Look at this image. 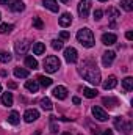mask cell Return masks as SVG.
I'll list each match as a JSON object with an SVG mask.
<instances>
[{
  "label": "cell",
  "instance_id": "3",
  "mask_svg": "<svg viewBox=\"0 0 133 135\" xmlns=\"http://www.w3.org/2000/svg\"><path fill=\"white\" fill-rule=\"evenodd\" d=\"M60 66H61V61H60V58L55 57V55H49V57L44 60V69H45V72H49V74L57 72V71L60 69Z\"/></svg>",
  "mask_w": 133,
  "mask_h": 135
},
{
  "label": "cell",
  "instance_id": "43",
  "mask_svg": "<svg viewBox=\"0 0 133 135\" xmlns=\"http://www.w3.org/2000/svg\"><path fill=\"white\" fill-rule=\"evenodd\" d=\"M0 93H2V85H0Z\"/></svg>",
  "mask_w": 133,
  "mask_h": 135
},
{
  "label": "cell",
  "instance_id": "13",
  "mask_svg": "<svg viewBox=\"0 0 133 135\" xmlns=\"http://www.w3.org/2000/svg\"><path fill=\"white\" fill-rule=\"evenodd\" d=\"M116 41H117V36L114 33H103L102 35V42L105 46H113Z\"/></svg>",
  "mask_w": 133,
  "mask_h": 135
},
{
  "label": "cell",
  "instance_id": "33",
  "mask_svg": "<svg viewBox=\"0 0 133 135\" xmlns=\"http://www.w3.org/2000/svg\"><path fill=\"white\" fill-rule=\"evenodd\" d=\"M33 27L38 28V30H42V28H44V22H42L39 17H33Z\"/></svg>",
  "mask_w": 133,
  "mask_h": 135
},
{
  "label": "cell",
  "instance_id": "28",
  "mask_svg": "<svg viewBox=\"0 0 133 135\" xmlns=\"http://www.w3.org/2000/svg\"><path fill=\"white\" fill-rule=\"evenodd\" d=\"M11 54L9 52H5V50H2L0 52V63H9L11 61Z\"/></svg>",
  "mask_w": 133,
  "mask_h": 135
},
{
  "label": "cell",
  "instance_id": "11",
  "mask_svg": "<svg viewBox=\"0 0 133 135\" xmlns=\"http://www.w3.org/2000/svg\"><path fill=\"white\" fill-rule=\"evenodd\" d=\"M39 118V112L38 110H34V108H28L25 113H24V119H25V123H33Z\"/></svg>",
  "mask_w": 133,
  "mask_h": 135
},
{
  "label": "cell",
  "instance_id": "15",
  "mask_svg": "<svg viewBox=\"0 0 133 135\" xmlns=\"http://www.w3.org/2000/svg\"><path fill=\"white\" fill-rule=\"evenodd\" d=\"M9 9H11V11H14V13H21V11H24V9H25V3H24L22 0L11 2V3H9Z\"/></svg>",
  "mask_w": 133,
  "mask_h": 135
},
{
  "label": "cell",
  "instance_id": "32",
  "mask_svg": "<svg viewBox=\"0 0 133 135\" xmlns=\"http://www.w3.org/2000/svg\"><path fill=\"white\" fill-rule=\"evenodd\" d=\"M52 47L55 50H61L63 49V39H53L52 41Z\"/></svg>",
  "mask_w": 133,
  "mask_h": 135
},
{
  "label": "cell",
  "instance_id": "36",
  "mask_svg": "<svg viewBox=\"0 0 133 135\" xmlns=\"http://www.w3.org/2000/svg\"><path fill=\"white\" fill-rule=\"evenodd\" d=\"M11 2H13V0H0V5H5V6H8Z\"/></svg>",
  "mask_w": 133,
  "mask_h": 135
},
{
  "label": "cell",
  "instance_id": "34",
  "mask_svg": "<svg viewBox=\"0 0 133 135\" xmlns=\"http://www.w3.org/2000/svg\"><path fill=\"white\" fill-rule=\"evenodd\" d=\"M102 14H103L102 9H96V11H94V19H96V21H100V19H102Z\"/></svg>",
  "mask_w": 133,
  "mask_h": 135
},
{
  "label": "cell",
  "instance_id": "1",
  "mask_svg": "<svg viewBox=\"0 0 133 135\" xmlns=\"http://www.w3.org/2000/svg\"><path fill=\"white\" fill-rule=\"evenodd\" d=\"M78 74L85 80H88L89 83H93V85H99L100 82H102V79H100V69L97 68V65L93 60H83V63L78 66Z\"/></svg>",
  "mask_w": 133,
  "mask_h": 135
},
{
  "label": "cell",
  "instance_id": "18",
  "mask_svg": "<svg viewBox=\"0 0 133 135\" xmlns=\"http://www.w3.org/2000/svg\"><path fill=\"white\" fill-rule=\"evenodd\" d=\"M106 13H108V17H110V19L113 21L111 27H114V21H116L117 17H121V13H119V11H117L116 8H113V6H111V8H108V11H106Z\"/></svg>",
  "mask_w": 133,
  "mask_h": 135
},
{
  "label": "cell",
  "instance_id": "7",
  "mask_svg": "<svg viewBox=\"0 0 133 135\" xmlns=\"http://www.w3.org/2000/svg\"><path fill=\"white\" fill-rule=\"evenodd\" d=\"M64 60H66L67 63H77L78 54H77V50H75L74 47H67V49H64Z\"/></svg>",
  "mask_w": 133,
  "mask_h": 135
},
{
  "label": "cell",
  "instance_id": "5",
  "mask_svg": "<svg viewBox=\"0 0 133 135\" xmlns=\"http://www.w3.org/2000/svg\"><path fill=\"white\" fill-rule=\"evenodd\" d=\"M91 0H81L80 3H78V14H80V17H88V14H89V9H91Z\"/></svg>",
  "mask_w": 133,
  "mask_h": 135
},
{
  "label": "cell",
  "instance_id": "46",
  "mask_svg": "<svg viewBox=\"0 0 133 135\" xmlns=\"http://www.w3.org/2000/svg\"><path fill=\"white\" fill-rule=\"evenodd\" d=\"M80 135H81V134H80Z\"/></svg>",
  "mask_w": 133,
  "mask_h": 135
},
{
  "label": "cell",
  "instance_id": "23",
  "mask_svg": "<svg viewBox=\"0 0 133 135\" xmlns=\"http://www.w3.org/2000/svg\"><path fill=\"white\" fill-rule=\"evenodd\" d=\"M36 82H38L41 86H44V88H47V86L52 85V79H50V77H45V75H39Z\"/></svg>",
  "mask_w": 133,
  "mask_h": 135
},
{
  "label": "cell",
  "instance_id": "17",
  "mask_svg": "<svg viewBox=\"0 0 133 135\" xmlns=\"http://www.w3.org/2000/svg\"><path fill=\"white\" fill-rule=\"evenodd\" d=\"M2 104H3L5 107H11V105H13V93H9V91L3 93V94H2Z\"/></svg>",
  "mask_w": 133,
  "mask_h": 135
},
{
  "label": "cell",
  "instance_id": "8",
  "mask_svg": "<svg viewBox=\"0 0 133 135\" xmlns=\"http://www.w3.org/2000/svg\"><path fill=\"white\" fill-rule=\"evenodd\" d=\"M91 112H93L94 118H96V119H99V121H106V119H108V113H106L102 107H99V105H94Z\"/></svg>",
  "mask_w": 133,
  "mask_h": 135
},
{
  "label": "cell",
  "instance_id": "27",
  "mask_svg": "<svg viewBox=\"0 0 133 135\" xmlns=\"http://www.w3.org/2000/svg\"><path fill=\"white\" fill-rule=\"evenodd\" d=\"M122 86H124L125 91H132L133 90V79L132 77H125V79L122 80Z\"/></svg>",
  "mask_w": 133,
  "mask_h": 135
},
{
  "label": "cell",
  "instance_id": "41",
  "mask_svg": "<svg viewBox=\"0 0 133 135\" xmlns=\"http://www.w3.org/2000/svg\"><path fill=\"white\" fill-rule=\"evenodd\" d=\"M61 2H63V3H69V2H70V0H61Z\"/></svg>",
  "mask_w": 133,
  "mask_h": 135
},
{
  "label": "cell",
  "instance_id": "24",
  "mask_svg": "<svg viewBox=\"0 0 133 135\" xmlns=\"http://www.w3.org/2000/svg\"><path fill=\"white\" fill-rule=\"evenodd\" d=\"M14 75L17 79H25L28 77V69H24V68H14Z\"/></svg>",
  "mask_w": 133,
  "mask_h": 135
},
{
  "label": "cell",
  "instance_id": "30",
  "mask_svg": "<svg viewBox=\"0 0 133 135\" xmlns=\"http://www.w3.org/2000/svg\"><path fill=\"white\" fill-rule=\"evenodd\" d=\"M41 107H42L44 110H52V108H53L52 101H50L49 98H44V99H41Z\"/></svg>",
  "mask_w": 133,
  "mask_h": 135
},
{
  "label": "cell",
  "instance_id": "16",
  "mask_svg": "<svg viewBox=\"0 0 133 135\" xmlns=\"http://www.w3.org/2000/svg\"><path fill=\"white\" fill-rule=\"evenodd\" d=\"M102 85H103V88H105V90H113V88L117 85V79H116V75H110V77L102 83Z\"/></svg>",
  "mask_w": 133,
  "mask_h": 135
},
{
  "label": "cell",
  "instance_id": "37",
  "mask_svg": "<svg viewBox=\"0 0 133 135\" xmlns=\"http://www.w3.org/2000/svg\"><path fill=\"white\" fill-rule=\"evenodd\" d=\"M125 38H127L129 41H132V39H133V33H132V32H127V33H125Z\"/></svg>",
  "mask_w": 133,
  "mask_h": 135
},
{
  "label": "cell",
  "instance_id": "45",
  "mask_svg": "<svg viewBox=\"0 0 133 135\" xmlns=\"http://www.w3.org/2000/svg\"><path fill=\"white\" fill-rule=\"evenodd\" d=\"M0 17H2V14H0Z\"/></svg>",
  "mask_w": 133,
  "mask_h": 135
},
{
  "label": "cell",
  "instance_id": "40",
  "mask_svg": "<svg viewBox=\"0 0 133 135\" xmlns=\"http://www.w3.org/2000/svg\"><path fill=\"white\" fill-rule=\"evenodd\" d=\"M72 102H74V104H80V98H74Z\"/></svg>",
  "mask_w": 133,
  "mask_h": 135
},
{
  "label": "cell",
  "instance_id": "44",
  "mask_svg": "<svg viewBox=\"0 0 133 135\" xmlns=\"http://www.w3.org/2000/svg\"><path fill=\"white\" fill-rule=\"evenodd\" d=\"M99 2H106V0H99Z\"/></svg>",
  "mask_w": 133,
  "mask_h": 135
},
{
  "label": "cell",
  "instance_id": "6",
  "mask_svg": "<svg viewBox=\"0 0 133 135\" xmlns=\"http://www.w3.org/2000/svg\"><path fill=\"white\" fill-rule=\"evenodd\" d=\"M28 47H30V41H27V39L17 41V42L14 44V49H16V54H17V55H25L27 50H28Z\"/></svg>",
  "mask_w": 133,
  "mask_h": 135
},
{
  "label": "cell",
  "instance_id": "38",
  "mask_svg": "<svg viewBox=\"0 0 133 135\" xmlns=\"http://www.w3.org/2000/svg\"><path fill=\"white\" fill-rule=\"evenodd\" d=\"M102 135H113V131H111V129H105Z\"/></svg>",
  "mask_w": 133,
  "mask_h": 135
},
{
  "label": "cell",
  "instance_id": "39",
  "mask_svg": "<svg viewBox=\"0 0 133 135\" xmlns=\"http://www.w3.org/2000/svg\"><path fill=\"white\" fill-rule=\"evenodd\" d=\"M8 86H9V88H11V90H14V88H16V86H17V85H16V83H14V82H9V83H8Z\"/></svg>",
  "mask_w": 133,
  "mask_h": 135
},
{
  "label": "cell",
  "instance_id": "25",
  "mask_svg": "<svg viewBox=\"0 0 133 135\" xmlns=\"http://www.w3.org/2000/svg\"><path fill=\"white\" fill-rule=\"evenodd\" d=\"M83 96L85 98H88V99H93V98H96L97 96V90H94V88H83Z\"/></svg>",
  "mask_w": 133,
  "mask_h": 135
},
{
  "label": "cell",
  "instance_id": "29",
  "mask_svg": "<svg viewBox=\"0 0 133 135\" xmlns=\"http://www.w3.org/2000/svg\"><path fill=\"white\" fill-rule=\"evenodd\" d=\"M121 8L125 11H132L133 9V2L132 0H121Z\"/></svg>",
  "mask_w": 133,
  "mask_h": 135
},
{
  "label": "cell",
  "instance_id": "14",
  "mask_svg": "<svg viewBox=\"0 0 133 135\" xmlns=\"http://www.w3.org/2000/svg\"><path fill=\"white\" fill-rule=\"evenodd\" d=\"M42 5L47 9H50L52 13H58V9H60V5H58L57 0H42Z\"/></svg>",
  "mask_w": 133,
  "mask_h": 135
},
{
  "label": "cell",
  "instance_id": "4",
  "mask_svg": "<svg viewBox=\"0 0 133 135\" xmlns=\"http://www.w3.org/2000/svg\"><path fill=\"white\" fill-rule=\"evenodd\" d=\"M114 126H116V129H119V131H122L125 134H130L132 132V124L129 121H124L122 118H116L114 119Z\"/></svg>",
  "mask_w": 133,
  "mask_h": 135
},
{
  "label": "cell",
  "instance_id": "35",
  "mask_svg": "<svg viewBox=\"0 0 133 135\" xmlns=\"http://www.w3.org/2000/svg\"><path fill=\"white\" fill-rule=\"evenodd\" d=\"M69 32H66V30H63L61 33H60V39H69Z\"/></svg>",
  "mask_w": 133,
  "mask_h": 135
},
{
  "label": "cell",
  "instance_id": "20",
  "mask_svg": "<svg viewBox=\"0 0 133 135\" xmlns=\"http://www.w3.org/2000/svg\"><path fill=\"white\" fill-rule=\"evenodd\" d=\"M25 88H27L30 93H36V91L39 90V83H38L36 80H27V82H25Z\"/></svg>",
  "mask_w": 133,
  "mask_h": 135
},
{
  "label": "cell",
  "instance_id": "9",
  "mask_svg": "<svg viewBox=\"0 0 133 135\" xmlns=\"http://www.w3.org/2000/svg\"><path fill=\"white\" fill-rule=\"evenodd\" d=\"M114 58H116V54H114L113 50H106V52L102 55V65H103L105 68L111 66L113 61H114Z\"/></svg>",
  "mask_w": 133,
  "mask_h": 135
},
{
  "label": "cell",
  "instance_id": "12",
  "mask_svg": "<svg viewBox=\"0 0 133 135\" xmlns=\"http://www.w3.org/2000/svg\"><path fill=\"white\" fill-rule=\"evenodd\" d=\"M58 24L61 25V27H70V24H72V14L70 13H63L61 14V17L58 19Z\"/></svg>",
  "mask_w": 133,
  "mask_h": 135
},
{
  "label": "cell",
  "instance_id": "22",
  "mask_svg": "<svg viewBox=\"0 0 133 135\" xmlns=\"http://www.w3.org/2000/svg\"><path fill=\"white\" fill-rule=\"evenodd\" d=\"M45 52V44L44 42H34L33 44V54L34 55H42Z\"/></svg>",
  "mask_w": 133,
  "mask_h": 135
},
{
  "label": "cell",
  "instance_id": "19",
  "mask_svg": "<svg viewBox=\"0 0 133 135\" xmlns=\"http://www.w3.org/2000/svg\"><path fill=\"white\" fill-rule=\"evenodd\" d=\"M8 123L13 124V126H17V124L21 123V116H19V113L13 110V112L9 113V116H8Z\"/></svg>",
  "mask_w": 133,
  "mask_h": 135
},
{
  "label": "cell",
  "instance_id": "21",
  "mask_svg": "<svg viewBox=\"0 0 133 135\" xmlns=\"http://www.w3.org/2000/svg\"><path fill=\"white\" fill-rule=\"evenodd\" d=\"M25 66L30 68V69H38V60L32 55H27L25 57Z\"/></svg>",
  "mask_w": 133,
  "mask_h": 135
},
{
  "label": "cell",
  "instance_id": "42",
  "mask_svg": "<svg viewBox=\"0 0 133 135\" xmlns=\"http://www.w3.org/2000/svg\"><path fill=\"white\" fill-rule=\"evenodd\" d=\"M61 135H70V134H69V132H63Z\"/></svg>",
  "mask_w": 133,
  "mask_h": 135
},
{
  "label": "cell",
  "instance_id": "10",
  "mask_svg": "<svg viewBox=\"0 0 133 135\" xmlns=\"http://www.w3.org/2000/svg\"><path fill=\"white\" fill-rule=\"evenodd\" d=\"M52 93H53V96H55L57 99H60V101H63V99H66L67 98V88L66 86H61V85L55 86Z\"/></svg>",
  "mask_w": 133,
  "mask_h": 135
},
{
  "label": "cell",
  "instance_id": "26",
  "mask_svg": "<svg viewBox=\"0 0 133 135\" xmlns=\"http://www.w3.org/2000/svg\"><path fill=\"white\" fill-rule=\"evenodd\" d=\"M102 102H103V105H106L108 108H114V107L117 105V99H114V98H103Z\"/></svg>",
  "mask_w": 133,
  "mask_h": 135
},
{
  "label": "cell",
  "instance_id": "31",
  "mask_svg": "<svg viewBox=\"0 0 133 135\" xmlns=\"http://www.w3.org/2000/svg\"><path fill=\"white\" fill-rule=\"evenodd\" d=\"M13 28H14V25H13V24H0V33H2V35L9 33Z\"/></svg>",
  "mask_w": 133,
  "mask_h": 135
},
{
  "label": "cell",
  "instance_id": "2",
  "mask_svg": "<svg viewBox=\"0 0 133 135\" xmlns=\"http://www.w3.org/2000/svg\"><path fill=\"white\" fill-rule=\"evenodd\" d=\"M77 39H78V42L83 46V47H94V44H96V38H94V33L88 28V27H83V28H80L78 32H77Z\"/></svg>",
  "mask_w": 133,
  "mask_h": 135
}]
</instances>
